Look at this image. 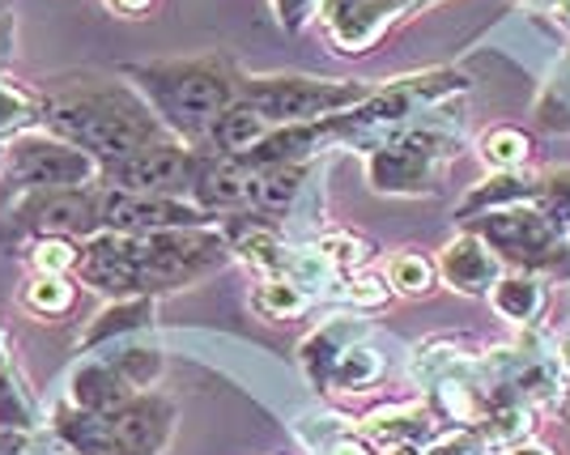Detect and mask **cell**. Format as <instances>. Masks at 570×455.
<instances>
[{
	"instance_id": "cell-1",
	"label": "cell",
	"mask_w": 570,
	"mask_h": 455,
	"mask_svg": "<svg viewBox=\"0 0 570 455\" xmlns=\"http://www.w3.org/2000/svg\"><path fill=\"white\" fill-rule=\"evenodd\" d=\"M39 128L86 149L102 167L167 137V123L128 86H81V90H60V95L43 98Z\"/></svg>"
},
{
	"instance_id": "cell-2",
	"label": "cell",
	"mask_w": 570,
	"mask_h": 455,
	"mask_svg": "<svg viewBox=\"0 0 570 455\" xmlns=\"http://www.w3.org/2000/svg\"><path fill=\"white\" fill-rule=\"evenodd\" d=\"M124 77L137 81V95L167 123L170 137L188 145L209 141V128L235 107L243 86L226 60H149L128 65Z\"/></svg>"
},
{
	"instance_id": "cell-3",
	"label": "cell",
	"mask_w": 570,
	"mask_h": 455,
	"mask_svg": "<svg viewBox=\"0 0 570 455\" xmlns=\"http://www.w3.org/2000/svg\"><path fill=\"white\" fill-rule=\"evenodd\" d=\"M98 179H102V162L48 128H30L22 137H13L0 158V188L13 200L43 192H86V188H98Z\"/></svg>"
},
{
	"instance_id": "cell-4",
	"label": "cell",
	"mask_w": 570,
	"mask_h": 455,
	"mask_svg": "<svg viewBox=\"0 0 570 455\" xmlns=\"http://www.w3.org/2000/svg\"><path fill=\"white\" fill-rule=\"evenodd\" d=\"M375 95L371 81H336V77H307V72H264L243 77L238 98L256 107L273 128L282 123H311L341 116Z\"/></svg>"
},
{
	"instance_id": "cell-5",
	"label": "cell",
	"mask_w": 570,
	"mask_h": 455,
	"mask_svg": "<svg viewBox=\"0 0 570 455\" xmlns=\"http://www.w3.org/2000/svg\"><path fill=\"white\" fill-rule=\"evenodd\" d=\"M230 256L217 226L200 230H154V235H132V264H137V294H170L205 281Z\"/></svg>"
},
{
	"instance_id": "cell-6",
	"label": "cell",
	"mask_w": 570,
	"mask_h": 455,
	"mask_svg": "<svg viewBox=\"0 0 570 455\" xmlns=\"http://www.w3.org/2000/svg\"><path fill=\"white\" fill-rule=\"evenodd\" d=\"M476 239L485 243L511 273H570V243L562 230H553L537 205H515L469 221Z\"/></svg>"
},
{
	"instance_id": "cell-7",
	"label": "cell",
	"mask_w": 570,
	"mask_h": 455,
	"mask_svg": "<svg viewBox=\"0 0 570 455\" xmlns=\"http://www.w3.org/2000/svg\"><path fill=\"white\" fill-rule=\"evenodd\" d=\"M196 158L200 149L179 137H158V141L141 145L137 154L119 158L111 167H102V188H119V192H141V196H188L191 179H196Z\"/></svg>"
},
{
	"instance_id": "cell-8",
	"label": "cell",
	"mask_w": 570,
	"mask_h": 455,
	"mask_svg": "<svg viewBox=\"0 0 570 455\" xmlns=\"http://www.w3.org/2000/svg\"><path fill=\"white\" fill-rule=\"evenodd\" d=\"M98 226L111 235H154V230H200L217 226L214 214L191 205L188 196H141L98 184Z\"/></svg>"
},
{
	"instance_id": "cell-9",
	"label": "cell",
	"mask_w": 570,
	"mask_h": 455,
	"mask_svg": "<svg viewBox=\"0 0 570 455\" xmlns=\"http://www.w3.org/2000/svg\"><path fill=\"white\" fill-rule=\"evenodd\" d=\"M13 226L30 230L35 239L43 235H60V239H95L102 235L98 226V188L86 192H43V196H22L13 200Z\"/></svg>"
},
{
	"instance_id": "cell-10",
	"label": "cell",
	"mask_w": 570,
	"mask_h": 455,
	"mask_svg": "<svg viewBox=\"0 0 570 455\" xmlns=\"http://www.w3.org/2000/svg\"><path fill=\"white\" fill-rule=\"evenodd\" d=\"M434 175H439V162L422 149H413L409 141H401V137H387V141L366 149V184H371V192L426 196L434 192Z\"/></svg>"
},
{
	"instance_id": "cell-11",
	"label": "cell",
	"mask_w": 570,
	"mask_h": 455,
	"mask_svg": "<svg viewBox=\"0 0 570 455\" xmlns=\"http://www.w3.org/2000/svg\"><path fill=\"white\" fill-rule=\"evenodd\" d=\"M111 422L116 455H163L175 434V405L163 392H137Z\"/></svg>"
},
{
	"instance_id": "cell-12",
	"label": "cell",
	"mask_w": 570,
	"mask_h": 455,
	"mask_svg": "<svg viewBox=\"0 0 570 455\" xmlns=\"http://www.w3.org/2000/svg\"><path fill=\"white\" fill-rule=\"evenodd\" d=\"M72 277L86 289H98L107 298H132L137 294V264H132V235L102 230L81 243V256Z\"/></svg>"
},
{
	"instance_id": "cell-13",
	"label": "cell",
	"mask_w": 570,
	"mask_h": 455,
	"mask_svg": "<svg viewBox=\"0 0 570 455\" xmlns=\"http://www.w3.org/2000/svg\"><path fill=\"white\" fill-rule=\"evenodd\" d=\"M252 170H243L238 162L222 158V154H205L196 158V179H191L188 200L200 205L205 214H214L217 221L230 214H252Z\"/></svg>"
},
{
	"instance_id": "cell-14",
	"label": "cell",
	"mask_w": 570,
	"mask_h": 455,
	"mask_svg": "<svg viewBox=\"0 0 570 455\" xmlns=\"http://www.w3.org/2000/svg\"><path fill=\"white\" fill-rule=\"evenodd\" d=\"M439 281L452 289V294H464V298H490V289L499 286V277L507 273V264L476 239L473 230L455 235L443 251H439Z\"/></svg>"
},
{
	"instance_id": "cell-15",
	"label": "cell",
	"mask_w": 570,
	"mask_h": 455,
	"mask_svg": "<svg viewBox=\"0 0 570 455\" xmlns=\"http://www.w3.org/2000/svg\"><path fill=\"white\" fill-rule=\"evenodd\" d=\"M439 431L443 422L434 417L430 405H392L362 422V438L375 452H422Z\"/></svg>"
},
{
	"instance_id": "cell-16",
	"label": "cell",
	"mask_w": 570,
	"mask_h": 455,
	"mask_svg": "<svg viewBox=\"0 0 570 455\" xmlns=\"http://www.w3.org/2000/svg\"><path fill=\"white\" fill-rule=\"evenodd\" d=\"M132 396H137V387L128 384L116 370V362L102 354V358H86L72 366L69 396H65V400L77 408H86V413H95V417H116Z\"/></svg>"
},
{
	"instance_id": "cell-17",
	"label": "cell",
	"mask_w": 570,
	"mask_h": 455,
	"mask_svg": "<svg viewBox=\"0 0 570 455\" xmlns=\"http://www.w3.org/2000/svg\"><path fill=\"white\" fill-rule=\"evenodd\" d=\"M537 200H541V179L537 175H528V170H490L455 205V221L469 226L476 217L499 214V209H515V205H537Z\"/></svg>"
},
{
	"instance_id": "cell-18",
	"label": "cell",
	"mask_w": 570,
	"mask_h": 455,
	"mask_svg": "<svg viewBox=\"0 0 570 455\" xmlns=\"http://www.w3.org/2000/svg\"><path fill=\"white\" fill-rule=\"evenodd\" d=\"M371 333V324L366 319H357V315H341V319H324L315 333L298 345V366H303V375L311 379V387H328V375H333L336 358L357 345V340H366Z\"/></svg>"
},
{
	"instance_id": "cell-19",
	"label": "cell",
	"mask_w": 570,
	"mask_h": 455,
	"mask_svg": "<svg viewBox=\"0 0 570 455\" xmlns=\"http://www.w3.org/2000/svg\"><path fill=\"white\" fill-rule=\"evenodd\" d=\"M154 315H158V303H154L149 294L107 298V307L86 324V333H81L77 345H81L86 354H95V349H102V345H116V340H124V336L154 328Z\"/></svg>"
},
{
	"instance_id": "cell-20",
	"label": "cell",
	"mask_w": 570,
	"mask_h": 455,
	"mask_svg": "<svg viewBox=\"0 0 570 455\" xmlns=\"http://www.w3.org/2000/svg\"><path fill=\"white\" fill-rule=\"evenodd\" d=\"M490 307L499 311V319L515 324V328H537L549 311V289L541 277L507 268L499 277V286L490 289Z\"/></svg>"
},
{
	"instance_id": "cell-21",
	"label": "cell",
	"mask_w": 570,
	"mask_h": 455,
	"mask_svg": "<svg viewBox=\"0 0 570 455\" xmlns=\"http://www.w3.org/2000/svg\"><path fill=\"white\" fill-rule=\"evenodd\" d=\"M51 434L69 447V455H116L111 422L69 405V400H60V405L51 408Z\"/></svg>"
},
{
	"instance_id": "cell-22",
	"label": "cell",
	"mask_w": 570,
	"mask_h": 455,
	"mask_svg": "<svg viewBox=\"0 0 570 455\" xmlns=\"http://www.w3.org/2000/svg\"><path fill=\"white\" fill-rule=\"evenodd\" d=\"M311 162H282V167L252 170V214H285L307 188Z\"/></svg>"
},
{
	"instance_id": "cell-23",
	"label": "cell",
	"mask_w": 570,
	"mask_h": 455,
	"mask_svg": "<svg viewBox=\"0 0 570 455\" xmlns=\"http://www.w3.org/2000/svg\"><path fill=\"white\" fill-rule=\"evenodd\" d=\"M273 132V123L264 120L256 107H247L238 98L226 116H217V123L209 128V154H226V158H238L247 154L252 145H261L264 137Z\"/></svg>"
},
{
	"instance_id": "cell-24",
	"label": "cell",
	"mask_w": 570,
	"mask_h": 455,
	"mask_svg": "<svg viewBox=\"0 0 570 455\" xmlns=\"http://www.w3.org/2000/svg\"><path fill=\"white\" fill-rule=\"evenodd\" d=\"M380 379H383L380 349H375V345H366V340H357V345H350V349L336 358L324 392H345V396H357V392H371Z\"/></svg>"
},
{
	"instance_id": "cell-25",
	"label": "cell",
	"mask_w": 570,
	"mask_h": 455,
	"mask_svg": "<svg viewBox=\"0 0 570 455\" xmlns=\"http://www.w3.org/2000/svg\"><path fill=\"white\" fill-rule=\"evenodd\" d=\"M476 158L490 170H523L528 158H532V137L523 128H511V123H499L490 132H481L476 141Z\"/></svg>"
},
{
	"instance_id": "cell-26",
	"label": "cell",
	"mask_w": 570,
	"mask_h": 455,
	"mask_svg": "<svg viewBox=\"0 0 570 455\" xmlns=\"http://www.w3.org/2000/svg\"><path fill=\"white\" fill-rule=\"evenodd\" d=\"M252 307L268 319H294V315L315 307V294L303 289L298 281H289V277H261V286L252 294Z\"/></svg>"
},
{
	"instance_id": "cell-27",
	"label": "cell",
	"mask_w": 570,
	"mask_h": 455,
	"mask_svg": "<svg viewBox=\"0 0 570 455\" xmlns=\"http://www.w3.org/2000/svg\"><path fill=\"white\" fill-rule=\"evenodd\" d=\"M39 123H43V98H35L30 90L0 77V145H9Z\"/></svg>"
},
{
	"instance_id": "cell-28",
	"label": "cell",
	"mask_w": 570,
	"mask_h": 455,
	"mask_svg": "<svg viewBox=\"0 0 570 455\" xmlns=\"http://www.w3.org/2000/svg\"><path fill=\"white\" fill-rule=\"evenodd\" d=\"M77 303V281L72 277H30L22 289V307L39 319H60V315L72 311Z\"/></svg>"
},
{
	"instance_id": "cell-29",
	"label": "cell",
	"mask_w": 570,
	"mask_h": 455,
	"mask_svg": "<svg viewBox=\"0 0 570 455\" xmlns=\"http://www.w3.org/2000/svg\"><path fill=\"white\" fill-rule=\"evenodd\" d=\"M315 251L328 260L336 277H350V273H362L366 260L375 256V247L362 239V235H350V230H328L315 239Z\"/></svg>"
},
{
	"instance_id": "cell-30",
	"label": "cell",
	"mask_w": 570,
	"mask_h": 455,
	"mask_svg": "<svg viewBox=\"0 0 570 455\" xmlns=\"http://www.w3.org/2000/svg\"><path fill=\"white\" fill-rule=\"evenodd\" d=\"M0 431H39V408H35L30 392H26V384L13 370H0Z\"/></svg>"
},
{
	"instance_id": "cell-31",
	"label": "cell",
	"mask_w": 570,
	"mask_h": 455,
	"mask_svg": "<svg viewBox=\"0 0 570 455\" xmlns=\"http://www.w3.org/2000/svg\"><path fill=\"white\" fill-rule=\"evenodd\" d=\"M387 286L396 289V294H430L434 281H439V264L422 256V251H396L392 260H387Z\"/></svg>"
},
{
	"instance_id": "cell-32",
	"label": "cell",
	"mask_w": 570,
	"mask_h": 455,
	"mask_svg": "<svg viewBox=\"0 0 570 455\" xmlns=\"http://www.w3.org/2000/svg\"><path fill=\"white\" fill-rule=\"evenodd\" d=\"M396 289L387 286V277H375V273H350V277H336V286L328 289V298L354 307V311H375L383 303H392Z\"/></svg>"
},
{
	"instance_id": "cell-33",
	"label": "cell",
	"mask_w": 570,
	"mask_h": 455,
	"mask_svg": "<svg viewBox=\"0 0 570 455\" xmlns=\"http://www.w3.org/2000/svg\"><path fill=\"white\" fill-rule=\"evenodd\" d=\"M107 358L116 362V370L128 379V384L137 387V392H154V387H158V379H163V370H167L163 349H149V345H128V349L107 354Z\"/></svg>"
},
{
	"instance_id": "cell-34",
	"label": "cell",
	"mask_w": 570,
	"mask_h": 455,
	"mask_svg": "<svg viewBox=\"0 0 570 455\" xmlns=\"http://www.w3.org/2000/svg\"><path fill=\"white\" fill-rule=\"evenodd\" d=\"M77 256H81V243H77V239L43 235V239L30 243V268H35L39 277H72Z\"/></svg>"
},
{
	"instance_id": "cell-35",
	"label": "cell",
	"mask_w": 570,
	"mask_h": 455,
	"mask_svg": "<svg viewBox=\"0 0 570 455\" xmlns=\"http://www.w3.org/2000/svg\"><path fill=\"white\" fill-rule=\"evenodd\" d=\"M537 209L553 221V230L570 235V170H558V175H546L541 179V200Z\"/></svg>"
},
{
	"instance_id": "cell-36",
	"label": "cell",
	"mask_w": 570,
	"mask_h": 455,
	"mask_svg": "<svg viewBox=\"0 0 570 455\" xmlns=\"http://www.w3.org/2000/svg\"><path fill=\"white\" fill-rule=\"evenodd\" d=\"M409 455H490V443L473 426H452V431L434 434L422 452H409Z\"/></svg>"
},
{
	"instance_id": "cell-37",
	"label": "cell",
	"mask_w": 570,
	"mask_h": 455,
	"mask_svg": "<svg viewBox=\"0 0 570 455\" xmlns=\"http://www.w3.org/2000/svg\"><path fill=\"white\" fill-rule=\"evenodd\" d=\"M273 13H277V22L285 26V30H303V26L320 13V0H273Z\"/></svg>"
},
{
	"instance_id": "cell-38",
	"label": "cell",
	"mask_w": 570,
	"mask_h": 455,
	"mask_svg": "<svg viewBox=\"0 0 570 455\" xmlns=\"http://www.w3.org/2000/svg\"><path fill=\"white\" fill-rule=\"evenodd\" d=\"M362 4H366V0H320V13H315V18L324 22V30H333V26H341L350 13H357Z\"/></svg>"
},
{
	"instance_id": "cell-39",
	"label": "cell",
	"mask_w": 570,
	"mask_h": 455,
	"mask_svg": "<svg viewBox=\"0 0 570 455\" xmlns=\"http://www.w3.org/2000/svg\"><path fill=\"white\" fill-rule=\"evenodd\" d=\"M320 455H380V452H375V447H371L362 434L345 431L341 438H333V443H328V447H324Z\"/></svg>"
},
{
	"instance_id": "cell-40",
	"label": "cell",
	"mask_w": 570,
	"mask_h": 455,
	"mask_svg": "<svg viewBox=\"0 0 570 455\" xmlns=\"http://www.w3.org/2000/svg\"><path fill=\"white\" fill-rule=\"evenodd\" d=\"M0 455H30V434L0 431Z\"/></svg>"
},
{
	"instance_id": "cell-41",
	"label": "cell",
	"mask_w": 570,
	"mask_h": 455,
	"mask_svg": "<svg viewBox=\"0 0 570 455\" xmlns=\"http://www.w3.org/2000/svg\"><path fill=\"white\" fill-rule=\"evenodd\" d=\"M13 39H18V26H13V13H0V65L13 56Z\"/></svg>"
},
{
	"instance_id": "cell-42",
	"label": "cell",
	"mask_w": 570,
	"mask_h": 455,
	"mask_svg": "<svg viewBox=\"0 0 570 455\" xmlns=\"http://www.w3.org/2000/svg\"><path fill=\"white\" fill-rule=\"evenodd\" d=\"M102 4H107L111 13H124V18H141L154 0H102Z\"/></svg>"
},
{
	"instance_id": "cell-43",
	"label": "cell",
	"mask_w": 570,
	"mask_h": 455,
	"mask_svg": "<svg viewBox=\"0 0 570 455\" xmlns=\"http://www.w3.org/2000/svg\"><path fill=\"white\" fill-rule=\"evenodd\" d=\"M502 455H558L553 447H546V443H537V438H528V443H515V447H507Z\"/></svg>"
},
{
	"instance_id": "cell-44",
	"label": "cell",
	"mask_w": 570,
	"mask_h": 455,
	"mask_svg": "<svg viewBox=\"0 0 570 455\" xmlns=\"http://www.w3.org/2000/svg\"><path fill=\"white\" fill-rule=\"evenodd\" d=\"M549 13H553V22H558V26H562V30L570 34V0H558V4L549 9Z\"/></svg>"
},
{
	"instance_id": "cell-45",
	"label": "cell",
	"mask_w": 570,
	"mask_h": 455,
	"mask_svg": "<svg viewBox=\"0 0 570 455\" xmlns=\"http://www.w3.org/2000/svg\"><path fill=\"white\" fill-rule=\"evenodd\" d=\"M558 366H562V375L570 379V336L562 340V354H558Z\"/></svg>"
},
{
	"instance_id": "cell-46",
	"label": "cell",
	"mask_w": 570,
	"mask_h": 455,
	"mask_svg": "<svg viewBox=\"0 0 570 455\" xmlns=\"http://www.w3.org/2000/svg\"><path fill=\"white\" fill-rule=\"evenodd\" d=\"M0 370H9V336L0 328Z\"/></svg>"
},
{
	"instance_id": "cell-47",
	"label": "cell",
	"mask_w": 570,
	"mask_h": 455,
	"mask_svg": "<svg viewBox=\"0 0 570 455\" xmlns=\"http://www.w3.org/2000/svg\"><path fill=\"white\" fill-rule=\"evenodd\" d=\"M520 4H532V9H546V13H549V9L558 4V0H520Z\"/></svg>"
},
{
	"instance_id": "cell-48",
	"label": "cell",
	"mask_w": 570,
	"mask_h": 455,
	"mask_svg": "<svg viewBox=\"0 0 570 455\" xmlns=\"http://www.w3.org/2000/svg\"><path fill=\"white\" fill-rule=\"evenodd\" d=\"M417 4H426V0H404V9H409V13H413V9H417Z\"/></svg>"
},
{
	"instance_id": "cell-49",
	"label": "cell",
	"mask_w": 570,
	"mask_h": 455,
	"mask_svg": "<svg viewBox=\"0 0 570 455\" xmlns=\"http://www.w3.org/2000/svg\"><path fill=\"white\" fill-rule=\"evenodd\" d=\"M0 13H9V0H0Z\"/></svg>"
},
{
	"instance_id": "cell-50",
	"label": "cell",
	"mask_w": 570,
	"mask_h": 455,
	"mask_svg": "<svg viewBox=\"0 0 570 455\" xmlns=\"http://www.w3.org/2000/svg\"><path fill=\"white\" fill-rule=\"evenodd\" d=\"M380 455H409V452H380Z\"/></svg>"
},
{
	"instance_id": "cell-51",
	"label": "cell",
	"mask_w": 570,
	"mask_h": 455,
	"mask_svg": "<svg viewBox=\"0 0 570 455\" xmlns=\"http://www.w3.org/2000/svg\"><path fill=\"white\" fill-rule=\"evenodd\" d=\"M0 158H4V145H0Z\"/></svg>"
}]
</instances>
